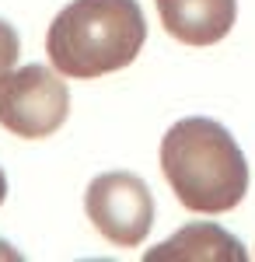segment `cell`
<instances>
[{
    "label": "cell",
    "instance_id": "obj_1",
    "mask_svg": "<svg viewBox=\"0 0 255 262\" xmlns=\"http://www.w3.org/2000/svg\"><path fill=\"white\" fill-rule=\"evenodd\" d=\"M161 171L193 213L235 210L248 192V161L214 119H178L161 140Z\"/></svg>",
    "mask_w": 255,
    "mask_h": 262
},
{
    "label": "cell",
    "instance_id": "obj_3",
    "mask_svg": "<svg viewBox=\"0 0 255 262\" xmlns=\"http://www.w3.org/2000/svg\"><path fill=\"white\" fill-rule=\"evenodd\" d=\"M70 116L67 81L42 63H28L0 77V126L25 140L53 137Z\"/></svg>",
    "mask_w": 255,
    "mask_h": 262
},
{
    "label": "cell",
    "instance_id": "obj_4",
    "mask_svg": "<svg viewBox=\"0 0 255 262\" xmlns=\"http://www.w3.org/2000/svg\"><path fill=\"white\" fill-rule=\"evenodd\" d=\"M88 221L98 227L101 238L119 248H137L151 234L154 224V196L147 182L133 171H105L88 185L84 196Z\"/></svg>",
    "mask_w": 255,
    "mask_h": 262
},
{
    "label": "cell",
    "instance_id": "obj_7",
    "mask_svg": "<svg viewBox=\"0 0 255 262\" xmlns=\"http://www.w3.org/2000/svg\"><path fill=\"white\" fill-rule=\"evenodd\" d=\"M18 53H21L18 32H14L7 21H0V77L14 70V63H18Z\"/></svg>",
    "mask_w": 255,
    "mask_h": 262
},
{
    "label": "cell",
    "instance_id": "obj_9",
    "mask_svg": "<svg viewBox=\"0 0 255 262\" xmlns=\"http://www.w3.org/2000/svg\"><path fill=\"white\" fill-rule=\"evenodd\" d=\"M4 196H7V179H4V171H0V203H4Z\"/></svg>",
    "mask_w": 255,
    "mask_h": 262
},
{
    "label": "cell",
    "instance_id": "obj_2",
    "mask_svg": "<svg viewBox=\"0 0 255 262\" xmlns=\"http://www.w3.org/2000/svg\"><path fill=\"white\" fill-rule=\"evenodd\" d=\"M143 42L147 21L137 0H74L49 25L46 53L63 77L88 81L130 67Z\"/></svg>",
    "mask_w": 255,
    "mask_h": 262
},
{
    "label": "cell",
    "instance_id": "obj_5",
    "mask_svg": "<svg viewBox=\"0 0 255 262\" xmlns=\"http://www.w3.org/2000/svg\"><path fill=\"white\" fill-rule=\"evenodd\" d=\"M161 25L185 46H214L238 18V0H154Z\"/></svg>",
    "mask_w": 255,
    "mask_h": 262
},
{
    "label": "cell",
    "instance_id": "obj_8",
    "mask_svg": "<svg viewBox=\"0 0 255 262\" xmlns=\"http://www.w3.org/2000/svg\"><path fill=\"white\" fill-rule=\"evenodd\" d=\"M18 259H21V255L14 252V248H11V245L0 242V262H18Z\"/></svg>",
    "mask_w": 255,
    "mask_h": 262
},
{
    "label": "cell",
    "instance_id": "obj_6",
    "mask_svg": "<svg viewBox=\"0 0 255 262\" xmlns=\"http://www.w3.org/2000/svg\"><path fill=\"white\" fill-rule=\"evenodd\" d=\"M147 262H245L248 252L235 234H227L217 224H189L168 242L151 248Z\"/></svg>",
    "mask_w": 255,
    "mask_h": 262
}]
</instances>
